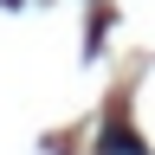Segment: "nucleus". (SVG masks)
I'll use <instances>...</instances> for the list:
<instances>
[{"instance_id":"f257e3e1","label":"nucleus","mask_w":155,"mask_h":155,"mask_svg":"<svg viewBox=\"0 0 155 155\" xmlns=\"http://www.w3.org/2000/svg\"><path fill=\"white\" fill-rule=\"evenodd\" d=\"M104 155H136V136H123V129H110V136H104Z\"/></svg>"}]
</instances>
